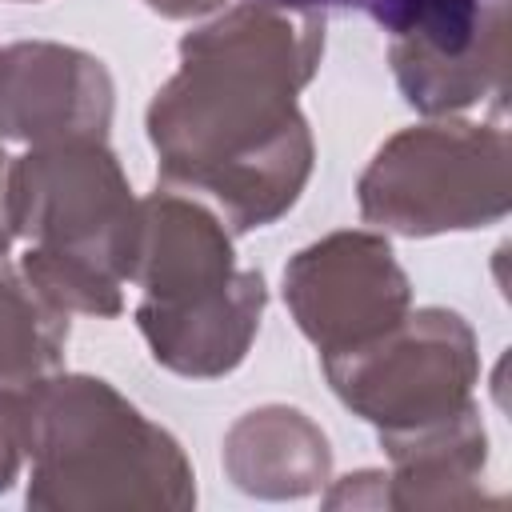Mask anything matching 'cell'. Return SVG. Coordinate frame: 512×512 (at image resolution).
Wrapping results in <instances>:
<instances>
[{"instance_id":"12","label":"cell","mask_w":512,"mask_h":512,"mask_svg":"<svg viewBox=\"0 0 512 512\" xmlns=\"http://www.w3.org/2000/svg\"><path fill=\"white\" fill-rule=\"evenodd\" d=\"M64 344L68 312L44 300L28 276L0 260V392L52 376L64 360Z\"/></svg>"},{"instance_id":"8","label":"cell","mask_w":512,"mask_h":512,"mask_svg":"<svg viewBox=\"0 0 512 512\" xmlns=\"http://www.w3.org/2000/svg\"><path fill=\"white\" fill-rule=\"evenodd\" d=\"M284 296L320 356L352 352L408 316L412 288L392 248L368 232H336L292 256Z\"/></svg>"},{"instance_id":"15","label":"cell","mask_w":512,"mask_h":512,"mask_svg":"<svg viewBox=\"0 0 512 512\" xmlns=\"http://www.w3.org/2000/svg\"><path fill=\"white\" fill-rule=\"evenodd\" d=\"M216 4H224V0H148V8H156L160 16H196Z\"/></svg>"},{"instance_id":"16","label":"cell","mask_w":512,"mask_h":512,"mask_svg":"<svg viewBox=\"0 0 512 512\" xmlns=\"http://www.w3.org/2000/svg\"><path fill=\"white\" fill-rule=\"evenodd\" d=\"M284 4H304V8H324V4H340V8H364L372 12L380 0H284Z\"/></svg>"},{"instance_id":"10","label":"cell","mask_w":512,"mask_h":512,"mask_svg":"<svg viewBox=\"0 0 512 512\" xmlns=\"http://www.w3.org/2000/svg\"><path fill=\"white\" fill-rule=\"evenodd\" d=\"M392 456L388 508H460L484 500L488 436L476 404L416 432L380 436Z\"/></svg>"},{"instance_id":"11","label":"cell","mask_w":512,"mask_h":512,"mask_svg":"<svg viewBox=\"0 0 512 512\" xmlns=\"http://www.w3.org/2000/svg\"><path fill=\"white\" fill-rule=\"evenodd\" d=\"M224 464L248 496L296 500L328 480V440L296 408H260L228 432Z\"/></svg>"},{"instance_id":"9","label":"cell","mask_w":512,"mask_h":512,"mask_svg":"<svg viewBox=\"0 0 512 512\" xmlns=\"http://www.w3.org/2000/svg\"><path fill=\"white\" fill-rule=\"evenodd\" d=\"M112 80L88 52L60 44H12L0 52V132L28 144L104 140Z\"/></svg>"},{"instance_id":"7","label":"cell","mask_w":512,"mask_h":512,"mask_svg":"<svg viewBox=\"0 0 512 512\" xmlns=\"http://www.w3.org/2000/svg\"><path fill=\"white\" fill-rule=\"evenodd\" d=\"M388 32L396 84L424 116L504 96L508 0H380L368 12Z\"/></svg>"},{"instance_id":"6","label":"cell","mask_w":512,"mask_h":512,"mask_svg":"<svg viewBox=\"0 0 512 512\" xmlns=\"http://www.w3.org/2000/svg\"><path fill=\"white\" fill-rule=\"evenodd\" d=\"M324 372L332 392L380 436L416 432L472 404L476 340L456 312L420 308L384 336L324 356Z\"/></svg>"},{"instance_id":"2","label":"cell","mask_w":512,"mask_h":512,"mask_svg":"<svg viewBox=\"0 0 512 512\" xmlns=\"http://www.w3.org/2000/svg\"><path fill=\"white\" fill-rule=\"evenodd\" d=\"M28 508H192L196 476L180 444L108 380L44 376L16 392Z\"/></svg>"},{"instance_id":"4","label":"cell","mask_w":512,"mask_h":512,"mask_svg":"<svg viewBox=\"0 0 512 512\" xmlns=\"http://www.w3.org/2000/svg\"><path fill=\"white\" fill-rule=\"evenodd\" d=\"M132 280L144 292L136 324L164 368L224 376L244 360L268 292L260 272H236L212 212L172 188L140 200Z\"/></svg>"},{"instance_id":"14","label":"cell","mask_w":512,"mask_h":512,"mask_svg":"<svg viewBox=\"0 0 512 512\" xmlns=\"http://www.w3.org/2000/svg\"><path fill=\"white\" fill-rule=\"evenodd\" d=\"M8 156L0 152V252H8V244H12V216H8Z\"/></svg>"},{"instance_id":"3","label":"cell","mask_w":512,"mask_h":512,"mask_svg":"<svg viewBox=\"0 0 512 512\" xmlns=\"http://www.w3.org/2000/svg\"><path fill=\"white\" fill-rule=\"evenodd\" d=\"M104 140L40 144L8 168L12 232L28 240V284L56 308L116 316L132 280L140 204Z\"/></svg>"},{"instance_id":"5","label":"cell","mask_w":512,"mask_h":512,"mask_svg":"<svg viewBox=\"0 0 512 512\" xmlns=\"http://www.w3.org/2000/svg\"><path fill=\"white\" fill-rule=\"evenodd\" d=\"M360 216L400 236L484 228L508 216V136L488 124L396 132L360 176Z\"/></svg>"},{"instance_id":"13","label":"cell","mask_w":512,"mask_h":512,"mask_svg":"<svg viewBox=\"0 0 512 512\" xmlns=\"http://www.w3.org/2000/svg\"><path fill=\"white\" fill-rule=\"evenodd\" d=\"M16 392H20V388H16ZM16 392H0V492L12 488V480H16V472H20V456H24Z\"/></svg>"},{"instance_id":"1","label":"cell","mask_w":512,"mask_h":512,"mask_svg":"<svg viewBox=\"0 0 512 512\" xmlns=\"http://www.w3.org/2000/svg\"><path fill=\"white\" fill-rule=\"evenodd\" d=\"M320 48L324 12L284 0H244L188 32L180 72L148 108L160 180L220 200L236 232L288 212L312 172L296 92Z\"/></svg>"}]
</instances>
